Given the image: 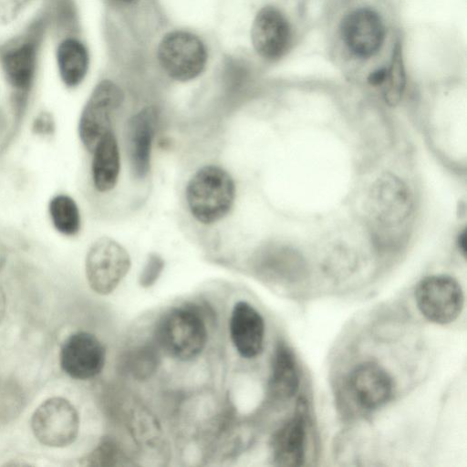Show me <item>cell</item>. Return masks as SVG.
Returning <instances> with one entry per match:
<instances>
[{
	"mask_svg": "<svg viewBox=\"0 0 467 467\" xmlns=\"http://www.w3.org/2000/svg\"><path fill=\"white\" fill-rule=\"evenodd\" d=\"M164 268V260L155 253L149 254L139 275V284L143 288L152 286L161 276Z\"/></svg>",
	"mask_w": 467,
	"mask_h": 467,
	"instance_id": "d4e9b609",
	"label": "cell"
},
{
	"mask_svg": "<svg viewBox=\"0 0 467 467\" xmlns=\"http://www.w3.org/2000/svg\"><path fill=\"white\" fill-rule=\"evenodd\" d=\"M118 1L122 2V3H131L134 0H118Z\"/></svg>",
	"mask_w": 467,
	"mask_h": 467,
	"instance_id": "f546056e",
	"label": "cell"
},
{
	"mask_svg": "<svg viewBox=\"0 0 467 467\" xmlns=\"http://www.w3.org/2000/svg\"><path fill=\"white\" fill-rule=\"evenodd\" d=\"M124 99L121 88L109 79L100 81L83 108L78 123L79 138L89 151L111 130V117Z\"/></svg>",
	"mask_w": 467,
	"mask_h": 467,
	"instance_id": "52a82bcc",
	"label": "cell"
},
{
	"mask_svg": "<svg viewBox=\"0 0 467 467\" xmlns=\"http://www.w3.org/2000/svg\"><path fill=\"white\" fill-rule=\"evenodd\" d=\"M259 268L266 278L294 284L305 278L306 264L293 247L277 244L265 249L259 257Z\"/></svg>",
	"mask_w": 467,
	"mask_h": 467,
	"instance_id": "e0dca14e",
	"label": "cell"
},
{
	"mask_svg": "<svg viewBox=\"0 0 467 467\" xmlns=\"http://www.w3.org/2000/svg\"><path fill=\"white\" fill-rule=\"evenodd\" d=\"M157 55L167 75L182 82L197 78L207 62L203 42L196 35L182 30L166 34L159 43Z\"/></svg>",
	"mask_w": 467,
	"mask_h": 467,
	"instance_id": "3957f363",
	"label": "cell"
},
{
	"mask_svg": "<svg viewBox=\"0 0 467 467\" xmlns=\"http://www.w3.org/2000/svg\"><path fill=\"white\" fill-rule=\"evenodd\" d=\"M158 356L151 348L142 347L130 357V371L134 377L143 379L156 369Z\"/></svg>",
	"mask_w": 467,
	"mask_h": 467,
	"instance_id": "cb8c5ba5",
	"label": "cell"
},
{
	"mask_svg": "<svg viewBox=\"0 0 467 467\" xmlns=\"http://www.w3.org/2000/svg\"><path fill=\"white\" fill-rule=\"evenodd\" d=\"M6 309V298L3 288L0 286V324L2 323Z\"/></svg>",
	"mask_w": 467,
	"mask_h": 467,
	"instance_id": "83f0119b",
	"label": "cell"
},
{
	"mask_svg": "<svg viewBox=\"0 0 467 467\" xmlns=\"http://www.w3.org/2000/svg\"><path fill=\"white\" fill-rule=\"evenodd\" d=\"M290 37L288 21L277 8L267 5L258 11L252 25L251 39L260 57L278 59L286 51Z\"/></svg>",
	"mask_w": 467,
	"mask_h": 467,
	"instance_id": "4fadbf2b",
	"label": "cell"
},
{
	"mask_svg": "<svg viewBox=\"0 0 467 467\" xmlns=\"http://www.w3.org/2000/svg\"><path fill=\"white\" fill-rule=\"evenodd\" d=\"M43 31V21L38 20L21 38L7 45L1 52L0 62L5 78L21 98L30 90L35 78Z\"/></svg>",
	"mask_w": 467,
	"mask_h": 467,
	"instance_id": "ba28073f",
	"label": "cell"
},
{
	"mask_svg": "<svg viewBox=\"0 0 467 467\" xmlns=\"http://www.w3.org/2000/svg\"><path fill=\"white\" fill-rule=\"evenodd\" d=\"M155 339L168 356L190 361L202 354L208 340L206 324L200 313L189 306L169 309L158 320Z\"/></svg>",
	"mask_w": 467,
	"mask_h": 467,
	"instance_id": "7a4b0ae2",
	"label": "cell"
},
{
	"mask_svg": "<svg viewBox=\"0 0 467 467\" xmlns=\"http://www.w3.org/2000/svg\"><path fill=\"white\" fill-rule=\"evenodd\" d=\"M340 36L349 52L360 58H368L381 48L385 27L380 16L369 8H358L342 18Z\"/></svg>",
	"mask_w": 467,
	"mask_h": 467,
	"instance_id": "8fae6325",
	"label": "cell"
},
{
	"mask_svg": "<svg viewBox=\"0 0 467 467\" xmlns=\"http://www.w3.org/2000/svg\"><path fill=\"white\" fill-rule=\"evenodd\" d=\"M127 457L111 439H103L90 452L80 459L84 466H117L126 464Z\"/></svg>",
	"mask_w": 467,
	"mask_h": 467,
	"instance_id": "603a6c76",
	"label": "cell"
},
{
	"mask_svg": "<svg viewBox=\"0 0 467 467\" xmlns=\"http://www.w3.org/2000/svg\"><path fill=\"white\" fill-rule=\"evenodd\" d=\"M54 227L62 234L73 236L80 229V213L75 201L68 195L53 197L48 206Z\"/></svg>",
	"mask_w": 467,
	"mask_h": 467,
	"instance_id": "44dd1931",
	"label": "cell"
},
{
	"mask_svg": "<svg viewBox=\"0 0 467 467\" xmlns=\"http://www.w3.org/2000/svg\"><path fill=\"white\" fill-rule=\"evenodd\" d=\"M268 387L270 393L280 400H288L297 392L299 374L296 356L284 342L275 348Z\"/></svg>",
	"mask_w": 467,
	"mask_h": 467,
	"instance_id": "d6986e66",
	"label": "cell"
},
{
	"mask_svg": "<svg viewBox=\"0 0 467 467\" xmlns=\"http://www.w3.org/2000/svg\"><path fill=\"white\" fill-rule=\"evenodd\" d=\"M229 335L233 346L244 358H254L264 349L265 325L262 315L250 303L240 300L232 309Z\"/></svg>",
	"mask_w": 467,
	"mask_h": 467,
	"instance_id": "7c38bea8",
	"label": "cell"
},
{
	"mask_svg": "<svg viewBox=\"0 0 467 467\" xmlns=\"http://www.w3.org/2000/svg\"><path fill=\"white\" fill-rule=\"evenodd\" d=\"M348 387L357 403L370 410L386 404L393 392V381L389 374L372 361L360 363L351 371Z\"/></svg>",
	"mask_w": 467,
	"mask_h": 467,
	"instance_id": "9a60e30c",
	"label": "cell"
},
{
	"mask_svg": "<svg viewBox=\"0 0 467 467\" xmlns=\"http://www.w3.org/2000/svg\"><path fill=\"white\" fill-rule=\"evenodd\" d=\"M157 111L146 107L133 115L127 126V149L133 177L144 179L150 169L151 144L157 123Z\"/></svg>",
	"mask_w": 467,
	"mask_h": 467,
	"instance_id": "2e32d148",
	"label": "cell"
},
{
	"mask_svg": "<svg viewBox=\"0 0 467 467\" xmlns=\"http://www.w3.org/2000/svg\"><path fill=\"white\" fill-rule=\"evenodd\" d=\"M31 429L43 445L63 448L72 444L79 431V415L67 399L53 397L43 401L34 411Z\"/></svg>",
	"mask_w": 467,
	"mask_h": 467,
	"instance_id": "5b68a950",
	"label": "cell"
},
{
	"mask_svg": "<svg viewBox=\"0 0 467 467\" xmlns=\"http://www.w3.org/2000/svg\"><path fill=\"white\" fill-rule=\"evenodd\" d=\"M307 403L304 398L296 401L294 415L272 438L273 461L279 466H300L305 461Z\"/></svg>",
	"mask_w": 467,
	"mask_h": 467,
	"instance_id": "5bb4252c",
	"label": "cell"
},
{
	"mask_svg": "<svg viewBox=\"0 0 467 467\" xmlns=\"http://www.w3.org/2000/svg\"><path fill=\"white\" fill-rule=\"evenodd\" d=\"M131 261L127 250L109 237L97 239L89 247L86 261V277L97 294H111L129 273Z\"/></svg>",
	"mask_w": 467,
	"mask_h": 467,
	"instance_id": "277c9868",
	"label": "cell"
},
{
	"mask_svg": "<svg viewBox=\"0 0 467 467\" xmlns=\"http://www.w3.org/2000/svg\"><path fill=\"white\" fill-rule=\"evenodd\" d=\"M405 88V72L400 48L396 47L390 65L387 67L385 81L380 88L384 100L389 105L397 104Z\"/></svg>",
	"mask_w": 467,
	"mask_h": 467,
	"instance_id": "7402d4cb",
	"label": "cell"
},
{
	"mask_svg": "<svg viewBox=\"0 0 467 467\" xmlns=\"http://www.w3.org/2000/svg\"><path fill=\"white\" fill-rule=\"evenodd\" d=\"M368 210L370 217L385 228L401 225L412 211V196L407 184L399 177L388 173L372 185Z\"/></svg>",
	"mask_w": 467,
	"mask_h": 467,
	"instance_id": "9c48e42d",
	"label": "cell"
},
{
	"mask_svg": "<svg viewBox=\"0 0 467 467\" xmlns=\"http://www.w3.org/2000/svg\"><path fill=\"white\" fill-rule=\"evenodd\" d=\"M106 362V349L101 341L87 331L69 335L62 343L59 364L70 378L88 380L99 375Z\"/></svg>",
	"mask_w": 467,
	"mask_h": 467,
	"instance_id": "30bf717a",
	"label": "cell"
},
{
	"mask_svg": "<svg viewBox=\"0 0 467 467\" xmlns=\"http://www.w3.org/2000/svg\"><path fill=\"white\" fill-rule=\"evenodd\" d=\"M91 164L94 187L100 192L111 191L117 184L120 157L119 145L112 130L108 131L93 150Z\"/></svg>",
	"mask_w": 467,
	"mask_h": 467,
	"instance_id": "ac0fdd59",
	"label": "cell"
},
{
	"mask_svg": "<svg viewBox=\"0 0 467 467\" xmlns=\"http://www.w3.org/2000/svg\"><path fill=\"white\" fill-rule=\"evenodd\" d=\"M415 302L421 315L430 322L447 325L461 315L464 295L451 276L434 275L422 279L415 289Z\"/></svg>",
	"mask_w": 467,
	"mask_h": 467,
	"instance_id": "8992f818",
	"label": "cell"
},
{
	"mask_svg": "<svg viewBox=\"0 0 467 467\" xmlns=\"http://www.w3.org/2000/svg\"><path fill=\"white\" fill-rule=\"evenodd\" d=\"M234 199V179L217 165L200 168L186 186L189 210L203 224H212L225 217L232 210Z\"/></svg>",
	"mask_w": 467,
	"mask_h": 467,
	"instance_id": "6da1fadb",
	"label": "cell"
},
{
	"mask_svg": "<svg viewBox=\"0 0 467 467\" xmlns=\"http://www.w3.org/2000/svg\"><path fill=\"white\" fill-rule=\"evenodd\" d=\"M458 244H459V248L460 250L462 251V253L463 254H465V251H466V234H465V232H463L460 236H459V241H458Z\"/></svg>",
	"mask_w": 467,
	"mask_h": 467,
	"instance_id": "f1b7e54d",
	"label": "cell"
},
{
	"mask_svg": "<svg viewBox=\"0 0 467 467\" xmlns=\"http://www.w3.org/2000/svg\"><path fill=\"white\" fill-rule=\"evenodd\" d=\"M30 0H0V22L8 23L16 18Z\"/></svg>",
	"mask_w": 467,
	"mask_h": 467,
	"instance_id": "484cf974",
	"label": "cell"
},
{
	"mask_svg": "<svg viewBox=\"0 0 467 467\" xmlns=\"http://www.w3.org/2000/svg\"><path fill=\"white\" fill-rule=\"evenodd\" d=\"M57 62L63 83L68 88L78 86L88 69V53L82 42L68 37L57 49Z\"/></svg>",
	"mask_w": 467,
	"mask_h": 467,
	"instance_id": "ffe728a7",
	"label": "cell"
},
{
	"mask_svg": "<svg viewBox=\"0 0 467 467\" xmlns=\"http://www.w3.org/2000/svg\"><path fill=\"white\" fill-rule=\"evenodd\" d=\"M32 130L38 135H51L55 130L52 116L48 112H42L35 119Z\"/></svg>",
	"mask_w": 467,
	"mask_h": 467,
	"instance_id": "4316f807",
	"label": "cell"
}]
</instances>
